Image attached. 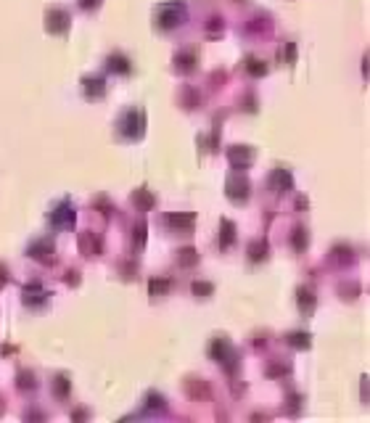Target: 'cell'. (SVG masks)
Returning a JSON list of instances; mask_svg holds the SVG:
<instances>
[{"label":"cell","mask_w":370,"mask_h":423,"mask_svg":"<svg viewBox=\"0 0 370 423\" xmlns=\"http://www.w3.org/2000/svg\"><path fill=\"white\" fill-rule=\"evenodd\" d=\"M169 283H167V280H156V283H151V293H161V291H164Z\"/></svg>","instance_id":"cell-4"},{"label":"cell","mask_w":370,"mask_h":423,"mask_svg":"<svg viewBox=\"0 0 370 423\" xmlns=\"http://www.w3.org/2000/svg\"><path fill=\"white\" fill-rule=\"evenodd\" d=\"M66 27H69V14H66V11H59V8L48 11V29L64 32Z\"/></svg>","instance_id":"cell-1"},{"label":"cell","mask_w":370,"mask_h":423,"mask_svg":"<svg viewBox=\"0 0 370 423\" xmlns=\"http://www.w3.org/2000/svg\"><path fill=\"white\" fill-rule=\"evenodd\" d=\"M196 260H199V257H196L193 249H182V251H180V265H193Z\"/></svg>","instance_id":"cell-3"},{"label":"cell","mask_w":370,"mask_h":423,"mask_svg":"<svg viewBox=\"0 0 370 423\" xmlns=\"http://www.w3.org/2000/svg\"><path fill=\"white\" fill-rule=\"evenodd\" d=\"M251 151H230V159L238 161V164H244V161H251Z\"/></svg>","instance_id":"cell-2"}]
</instances>
